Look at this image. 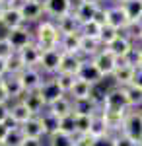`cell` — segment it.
<instances>
[{
    "label": "cell",
    "instance_id": "cell-10",
    "mask_svg": "<svg viewBox=\"0 0 142 146\" xmlns=\"http://www.w3.org/2000/svg\"><path fill=\"white\" fill-rule=\"evenodd\" d=\"M134 72H136V66H134L132 62H129V60H123V62H119V66L115 68L111 80H113L115 86H119V88H129L132 84Z\"/></svg>",
    "mask_w": 142,
    "mask_h": 146
},
{
    "label": "cell",
    "instance_id": "cell-33",
    "mask_svg": "<svg viewBox=\"0 0 142 146\" xmlns=\"http://www.w3.org/2000/svg\"><path fill=\"white\" fill-rule=\"evenodd\" d=\"M127 94V103H129V109H140L142 107V90L136 86H129L125 88Z\"/></svg>",
    "mask_w": 142,
    "mask_h": 146
},
{
    "label": "cell",
    "instance_id": "cell-27",
    "mask_svg": "<svg viewBox=\"0 0 142 146\" xmlns=\"http://www.w3.org/2000/svg\"><path fill=\"white\" fill-rule=\"evenodd\" d=\"M99 109H101V107H99L96 101H92V100H78V101H74V115H76V117H94Z\"/></svg>",
    "mask_w": 142,
    "mask_h": 146
},
{
    "label": "cell",
    "instance_id": "cell-22",
    "mask_svg": "<svg viewBox=\"0 0 142 146\" xmlns=\"http://www.w3.org/2000/svg\"><path fill=\"white\" fill-rule=\"evenodd\" d=\"M47 109L51 113H55L58 119H64V117H68V115L74 113V101L70 100V96H62L60 100H56L55 103H51Z\"/></svg>",
    "mask_w": 142,
    "mask_h": 146
},
{
    "label": "cell",
    "instance_id": "cell-49",
    "mask_svg": "<svg viewBox=\"0 0 142 146\" xmlns=\"http://www.w3.org/2000/svg\"><path fill=\"white\" fill-rule=\"evenodd\" d=\"M94 146H113L111 136H103V138H96V144Z\"/></svg>",
    "mask_w": 142,
    "mask_h": 146
},
{
    "label": "cell",
    "instance_id": "cell-48",
    "mask_svg": "<svg viewBox=\"0 0 142 146\" xmlns=\"http://www.w3.org/2000/svg\"><path fill=\"white\" fill-rule=\"evenodd\" d=\"M10 127H16V125H12L10 121H8V123H0V140H2V142H4V138H6V135H8Z\"/></svg>",
    "mask_w": 142,
    "mask_h": 146
},
{
    "label": "cell",
    "instance_id": "cell-21",
    "mask_svg": "<svg viewBox=\"0 0 142 146\" xmlns=\"http://www.w3.org/2000/svg\"><path fill=\"white\" fill-rule=\"evenodd\" d=\"M80 66H82V56L80 55L62 53V56H60V66H58V72H60V74H72V76H78Z\"/></svg>",
    "mask_w": 142,
    "mask_h": 146
},
{
    "label": "cell",
    "instance_id": "cell-38",
    "mask_svg": "<svg viewBox=\"0 0 142 146\" xmlns=\"http://www.w3.org/2000/svg\"><path fill=\"white\" fill-rule=\"evenodd\" d=\"M125 35L131 39L132 43H134V41H136V43H140V41H142V20H138V22H132L131 25L127 27Z\"/></svg>",
    "mask_w": 142,
    "mask_h": 146
},
{
    "label": "cell",
    "instance_id": "cell-41",
    "mask_svg": "<svg viewBox=\"0 0 142 146\" xmlns=\"http://www.w3.org/2000/svg\"><path fill=\"white\" fill-rule=\"evenodd\" d=\"M23 70H25V66H23L22 60H20L18 53H16V55H14L10 60H8V74H16V76H20Z\"/></svg>",
    "mask_w": 142,
    "mask_h": 146
},
{
    "label": "cell",
    "instance_id": "cell-12",
    "mask_svg": "<svg viewBox=\"0 0 142 146\" xmlns=\"http://www.w3.org/2000/svg\"><path fill=\"white\" fill-rule=\"evenodd\" d=\"M41 55H43V49L33 41L31 45L23 47L22 51H18V56L23 62L25 68H39V62H41Z\"/></svg>",
    "mask_w": 142,
    "mask_h": 146
},
{
    "label": "cell",
    "instance_id": "cell-35",
    "mask_svg": "<svg viewBox=\"0 0 142 146\" xmlns=\"http://www.w3.org/2000/svg\"><path fill=\"white\" fill-rule=\"evenodd\" d=\"M53 78H55V82L58 84V88L62 90V94H66V96H68V94H70V90L74 88V82H76L78 76H72V74H60V72H58V74H55V76H53Z\"/></svg>",
    "mask_w": 142,
    "mask_h": 146
},
{
    "label": "cell",
    "instance_id": "cell-47",
    "mask_svg": "<svg viewBox=\"0 0 142 146\" xmlns=\"http://www.w3.org/2000/svg\"><path fill=\"white\" fill-rule=\"evenodd\" d=\"M131 86H136V88H140L142 90V68H136V72H134V78H132V84Z\"/></svg>",
    "mask_w": 142,
    "mask_h": 146
},
{
    "label": "cell",
    "instance_id": "cell-61",
    "mask_svg": "<svg viewBox=\"0 0 142 146\" xmlns=\"http://www.w3.org/2000/svg\"><path fill=\"white\" fill-rule=\"evenodd\" d=\"M140 47H142V41H140Z\"/></svg>",
    "mask_w": 142,
    "mask_h": 146
},
{
    "label": "cell",
    "instance_id": "cell-3",
    "mask_svg": "<svg viewBox=\"0 0 142 146\" xmlns=\"http://www.w3.org/2000/svg\"><path fill=\"white\" fill-rule=\"evenodd\" d=\"M121 133L127 135L129 138H132L136 144L142 142V107L140 109H129Z\"/></svg>",
    "mask_w": 142,
    "mask_h": 146
},
{
    "label": "cell",
    "instance_id": "cell-2",
    "mask_svg": "<svg viewBox=\"0 0 142 146\" xmlns=\"http://www.w3.org/2000/svg\"><path fill=\"white\" fill-rule=\"evenodd\" d=\"M101 111H105V113H109V111H117V113L129 111L125 88H119V86L109 88L107 94H105V100H103V103H101Z\"/></svg>",
    "mask_w": 142,
    "mask_h": 146
},
{
    "label": "cell",
    "instance_id": "cell-50",
    "mask_svg": "<svg viewBox=\"0 0 142 146\" xmlns=\"http://www.w3.org/2000/svg\"><path fill=\"white\" fill-rule=\"evenodd\" d=\"M23 146H45V144H43V138H25Z\"/></svg>",
    "mask_w": 142,
    "mask_h": 146
},
{
    "label": "cell",
    "instance_id": "cell-28",
    "mask_svg": "<svg viewBox=\"0 0 142 146\" xmlns=\"http://www.w3.org/2000/svg\"><path fill=\"white\" fill-rule=\"evenodd\" d=\"M80 33L74 35H62L60 37V43H58V49L62 53H70V55H80Z\"/></svg>",
    "mask_w": 142,
    "mask_h": 146
},
{
    "label": "cell",
    "instance_id": "cell-17",
    "mask_svg": "<svg viewBox=\"0 0 142 146\" xmlns=\"http://www.w3.org/2000/svg\"><path fill=\"white\" fill-rule=\"evenodd\" d=\"M4 90H6L8 98H10V103L20 101L23 98V94H25V90H23V86H22V80H20V76H16V74L4 76Z\"/></svg>",
    "mask_w": 142,
    "mask_h": 146
},
{
    "label": "cell",
    "instance_id": "cell-9",
    "mask_svg": "<svg viewBox=\"0 0 142 146\" xmlns=\"http://www.w3.org/2000/svg\"><path fill=\"white\" fill-rule=\"evenodd\" d=\"M60 56L62 51L60 49H47L41 55V62H39V70L43 74H49L51 78L58 74V66H60Z\"/></svg>",
    "mask_w": 142,
    "mask_h": 146
},
{
    "label": "cell",
    "instance_id": "cell-55",
    "mask_svg": "<svg viewBox=\"0 0 142 146\" xmlns=\"http://www.w3.org/2000/svg\"><path fill=\"white\" fill-rule=\"evenodd\" d=\"M2 14H4V6L0 4V20H2Z\"/></svg>",
    "mask_w": 142,
    "mask_h": 146
},
{
    "label": "cell",
    "instance_id": "cell-57",
    "mask_svg": "<svg viewBox=\"0 0 142 146\" xmlns=\"http://www.w3.org/2000/svg\"><path fill=\"white\" fill-rule=\"evenodd\" d=\"M103 2H105V4H111L113 0H101V4H103Z\"/></svg>",
    "mask_w": 142,
    "mask_h": 146
},
{
    "label": "cell",
    "instance_id": "cell-58",
    "mask_svg": "<svg viewBox=\"0 0 142 146\" xmlns=\"http://www.w3.org/2000/svg\"><path fill=\"white\" fill-rule=\"evenodd\" d=\"M2 82H4V78H0V86H2Z\"/></svg>",
    "mask_w": 142,
    "mask_h": 146
},
{
    "label": "cell",
    "instance_id": "cell-51",
    "mask_svg": "<svg viewBox=\"0 0 142 146\" xmlns=\"http://www.w3.org/2000/svg\"><path fill=\"white\" fill-rule=\"evenodd\" d=\"M0 103H10V98H8L6 90H4V82H2V86H0Z\"/></svg>",
    "mask_w": 142,
    "mask_h": 146
},
{
    "label": "cell",
    "instance_id": "cell-32",
    "mask_svg": "<svg viewBox=\"0 0 142 146\" xmlns=\"http://www.w3.org/2000/svg\"><path fill=\"white\" fill-rule=\"evenodd\" d=\"M74 140H76V136L58 131L55 135L47 136V146H74Z\"/></svg>",
    "mask_w": 142,
    "mask_h": 146
},
{
    "label": "cell",
    "instance_id": "cell-20",
    "mask_svg": "<svg viewBox=\"0 0 142 146\" xmlns=\"http://www.w3.org/2000/svg\"><path fill=\"white\" fill-rule=\"evenodd\" d=\"M29 119H33V115L29 113V109L23 105V101H14V103H10V121L12 125H16V127H22V125H25Z\"/></svg>",
    "mask_w": 142,
    "mask_h": 146
},
{
    "label": "cell",
    "instance_id": "cell-46",
    "mask_svg": "<svg viewBox=\"0 0 142 146\" xmlns=\"http://www.w3.org/2000/svg\"><path fill=\"white\" fill-rule=\"evenodd\" d=\"M10 119V103H0V123H8Z\"/></svg>",
    "mask_w": 142,
    "mask_h": 146
},
{
    "label": "cell",
    "instance_id": "cell-18",
    "mask_svg": "<svg viewBox=\"0 0 142 146\" xmlns=\"http://www.w3.org/2000/svg\"><path fill=\"white\" fill-rule=\"evenodd\" d=\"M37 92L43 96V100H45V103H47V107H49L51 103H55L56 100H60L62 96H66V94H62V90L58 88V84L55 82V78H45L43 86H41Z\"/></svg>",
    "mask_w": 142,
    "mask_h": 146
},
{
    "label": "cell",
    "instance_id": "cell-19",
    "mask_svg": "<svg viewBox=\"0 0 142 146\" xmlns=\"http://www.w3.org/2000/svg\"><path fill=\"white\" fill-rule=\"evenodd\" d=\"M22 101H23V105L29 109V113H31L33 117H39L47 109V103H45L43 96L39 92H27V94H23Z\"/></svg>",
    "mask_w": 142,
    "mask_h": 146
},
{
    "label": "cell",
    "instance_id": "cell-52",
    "mask_svg": "<svg viewBox=\"0 0 142 146\" xmlns=\"http://www.w3.org/2000/svg\"><path fill=\"white\" fill-rule=\"evenodd\" d=\"M8 76V60H0V78Z\"/></svg>",
    "mask_w": 142,
    "mask_h": 146
},
{
    "label": "cell",
    "instance_id": "cell-13",
    "mask_svg": "<svg viewBox=\"0 0 142 146\" xmlns=\"http://www.w3.org/2000/svg\"><path fill=\"white\" fill-rule=\"evenodd\" d=\"M20 80H22V86H23V90H25V94L27 92H37L45 82L43 72L39 68H25L20 74Z\"/></svg>",
    "mask_w": 142,
    "mask_h": 146
},
{
    "label": "cell",
    "instance_id": "cell-40",
    "mask_svg": "<svg viewBox=\"0 0 142 146\" xmlns=\"http://www.w3.org/2000/svg\"><path fill=\"white\" fill-rule=\"evenodd\" d=\"M14 55H16V51L10 45V41L6 37H0V60H10Z\"/></svg>",
    "mask_w": 142,
    "mask_h": 146
},
{
    "label": "cell",
    "instance_id": "cell-4",
    "mask_svg": "<svg viewBox=\"0 0 142 146\" xmlns=\"http://www.w3.org/2000/svg\"><path fill=\"white\" fill-rule=\"evenodd\" d=\"M92 60H94V64L98 66V70L101 72V76H103V78H111V76H113V72H115V68L119 66V62H121V60L111 53L107 47H103V49H101V51H99Z\"/></svg>",
    "mask_w": 142,
    "mask_h": 146
},
{
    "label": "cell",
    "instance_id": "cell-11",
    "mask_svg": "<svg viewBox=\"0 0 142 146\" xmlns=\"http://www.w3.org/2000/svg\"><path fill=\"white\" fill-rule=\"evenodd\" d=\"M107 49H109L111 53H113V55H115L121 62H123V60H129V58H131L132 51H134V43H132V41L125 33H121L119 37H117V39H115V41L107 47Z\"/></svg>",
    "mask_w": 142,
    "mask_h": 146
},
{
    "label": "cell",
    "instance_id": "cell-24",
    "mask_svg": "<svg viewBox=\"0 0 142 146\" xmlns=\"http://www.w3.org/2000/svg\"><path fill=\"white\" fill-rule=\"evenodd\" d=\"M90 136L94 138H103V136H111L109 135V127L105 123V117L99 109L94 117H92V127H90Z\"/></svg>",
    "mask_w": 142,
    "mask_h": 146
},
{
    "label": "cell",
    "instance_id": "cell-62",
    "mask_svg": "<svg viewBox=\"0 0 142 146\" xmlns=\"http://www.w3.org/2000/svg\"><path fill=\"white\" fill-rule=\"evenodd\" d=\"M138 146H142V142H140V144H138Z\"/></svg>",
    "mask_w": 142,
    "mask_h": 146
},
{
    "label": "cell",
    "instance_id": "cell-7",
    "mask_svg": "<svg viewBox=\"0 0 142 146\" xmlns=\"http://www.w3.org/2000/svg\"><path fill=\"white\" fill-rule=\"evenodd\" d=\"M107 25L119 29L121 33H125L127 27L131 25V20L121 4H107Z\"/></svg>",
    "mask_w": 142,
    "mask_h": 146
},
{
    "label": "cell",
    "instance_id": "cell-45",
    "mask_svg": "<svg viewBox=\"0 0 142 146\" xmlns=\"http://www.w3.org/2000/svg\"><path fill=\"white\" fill-rule=\"evenodd\" d=\"M94 22H98L99 25H107V4H101V6H99Z\"/></svg>",
    "mask_w": 142,
    "mask_h": 146
},
{
    "label": "cell",
    "instance_id": "cell-29",
    "mask_svg": "<svg viewBox=\"0 0 142 146\" xmlns=\"http://www.w3.org/2000/svg\"><path fill=\"white\" fill-rule=\"evenodd\" d=\"M92 84L90 82H86V80H80L76 78V82H74V88L70 90V100L72 101H78V100H90V94H92Z\"/></svg>",
    "mask_w": 142,
    "mask_h": 146
},
{
    "label": "cell",
    "instance_id": "cell-56",
    "mask_svg": "<svg viewBox=\"0 0 142 146\" xmlns=\"http://www.w3.org/2000/svg\"><path fill=\"white\" fill-rule=\"evenodd\" d=\"M84 2H98V4H101V0H84Z\"/></svg>",
    "mask_w": 142,
    "mask_h": 146
},
{
    "label": "cell",
    "instance_id": "cell-14",
    "mask_svg": "<svg viewBox=\"0 0 142 146\" xmlns=\"http://www.w3.org/2000/svg\"><path fill=\"white\" fill-rule=\"evenodd\" d=\"M0 25L6 29V31H12V29H18L25 25V20H23L22 12L18 6H10V8H4V14H2V20H0Z\"/></svg>",
    "mask_w": 142,
    "mask_h": 146
},
{
    "label": "cell",
    "instance_id": "cell-37",
    "mask_svg": "<svg viewBox=\"0 0 142 146\" xmlns=\"http://www.w3.org/2000/svg\"><path fill=\"white\" fill-rule=\"evenodd\" d=\"M119 35H121L119 29H115V27H111V25H103V29H101V37H99V43H101V47H109Z\"/></svg>",
    "mask_w": 142,
    "mask_h": 146
},
{
    "label": "cell",
    "instance_id": "cell-5",
    "mask_svg": "<svg viewBox=\"0 0 142 146\" xmlns=\"http://www.w3.org/2000/svg\"><path fill=\"white\" fill-rule=\"evenodd\" d=\"M8 41H10V45L14 47V51L18 53V51H22L23 47L31 45L33 41H35V33H33V29L25 23L22 27H18V29H12V31H6L4 35Z\"/></svg>",
    "mask_w": 142,
    "mask_h": 146
},
{
    "label": "cell",
    "instance_id": "cell-16",
    "mask_svg": "<svg viewBox=\"0 0 142 146\" xmlns=\"http://www.w3.org/2000/svg\"><path fill=\"white\" fill-rule=\"evenodd\" d=\"M99 6H101V4H98V2H84V0H78L76 6H74V16H76V20L80 23H88V22H92V20L96 18Z\"/></svg>",
    "mask_w": 142,
    "mask_h": 146
},
{
    "label": "cell",
    "instance_id": "cell-1",
    "mask_svg": "<svg viewBox=\"0 0 142 146\" xmlns=\"http://www.w3.org/2000/svg\"><path fill=\"white\" fill-rule=\"evenodd\" d=\"M33 33H35V43L41 47L43 51L47 49H58V43H60V31H58V27H56V22L53 20H41V22L37 23V27L33 29Z\"/></svg>",
    "mask_w": 142,
    "mask_h": 146
},
{
    "label": "cell",
    "instance_id": "cell-8",
    "mask_svg": "<svg viewBox=\"0 0 142 146\" xmlns=\"http://www.w3.org/2000/svg\"><path fill=\"white\" fill-rule=\"evenodd\" d=\"M18 8L22 12L25 23H39L45 16L43 0H27V2H20Z\"/></svg>",
    "mask_w": 142,
    "mask_h": 146
},
{
    "label": "cell",
    "instance_id": "cell-36",
    "mask_svg": "<svg viewBox=\"0 0 142 146\" xmlns=\"http://www.w3.org/2000/svg\"><path fill=\"white\" fill-rule=\"evenodd\" d=\"M101 29H103V25H99L98 22H88V23H82V27H80V35H86V37H92V39H98L101 37Z\"/></svg>",
    "mask_w": 142,
    "mask_h": 146
},
{
    "label": "cell",
    "instance_id": "cell-39",
    "mask_svg": "<svg viewBox=\"0 0 142 146\" xmlns=\"http://www.w3.org/2000/svg\"><path fill=\"white\" fill-rule=\"evenodd\" d=\"M60 131L66 133V135H72L76 136V115H68L64 119H60Z\"/></svg>",
    "mask_w": 142,
    "mask_h": 146
},
{
    "label": "cell",
    "instance_id": "cell-59",
    "mask_svg": "<svg viewBox=\"0 0 142 146\" xmlns=\"http://www.w3.org/2000/svg\"><path fill=\"white\" fill-rule=\"evenodd\" d=\"M0 146H4V142H2V140H0Z\"/></svg>",
    "mask_w": 142,
    "mask_h": 146
},
{
    "label": "cell",
    "instance_id": "cell-26",
    "mask_svg": "<svg viewBox=\"0 0 142 146\" xmlns=\"http://www.w3.org/2000/svg\"><path fill=\"white\" fill-rule=\"evenodd\" d=\"M39 121L43 125V131H45V136H51L60 131V119L56 117L55 113H51L49 109H45L41 115H39Z\"/></svg>",
    "mask_w": 142,
    "mask_h": 146
},
{
    "label": "cell",
    "instance_id": "cell-31",
    "mask_svg": "<svg viewBox=\"0 0 142 146\" xmlns=\"http://www.w3.org/2000/svg\"><path fill=\"white\" fill-rule=\"evenodd\" d=\"M121 6L125 8V12H127L131 23L142 20V0H127V2L121 4Z\"/></svg>",
    "mask_w": 142,
    "mask_h": 146
},
{
    "label": "cell",
    "instance_id": "cell-23",
    "mask_svg": "<svg viewBox=\"0 0 142 146\" xmlns=\"http://www.w3.org/2000/svg\"><path fill=\"white\" fill-rule=\"evenodd\" d=\"M56 27H58L60 35H74V33H80L82 23L76 20V16H74V12H72V14H68V16H62L60 20H56Z\"/></svg>",
    "mask_w": 142,
    "mask_h": 146
},
{
    "label": "cell",
    "instance_id": "cell-60",
    "mask_svg": "<svg viewBox=\"0 0 142 146\" xmlns=\"http://www.w3.org/2000/svg\"><path fill=\"white\" fill-rule=\"evenodd\" d=\"M20 2H27V0H20Z\"/></svg>",
    "mask_w": 142,
    "mask_h": 146
},
{
    "label": "cell",
    "instance_id": "cell-44",
    "mask_svg": "<svg viewBox=\"0 0 142 146\" xmlns=\"http://www.w3.org/2000/svg\"><path fill=\"white\" fill-rule=\"evenodd\" d=\"M96 144V138L90 135H76V140H74V146H94Z\"/></svg>",
    "mask_w": 142,
    "mask_h": 146
},
{
    "label": "cell",
    "instance_id": "cell-53",
    "mask_svg": "<svg viewBox=\"0 0 142 146\" xmlns=\"http://www.w3.org/2000/svg\"><path fill=\"white\" fill-rule=\"evenodd\" d=\"M0 4H2L4 8H10V6H18L20 0H0Z\"/></svg>",
    "mask_w": 142,
    "mask_h": 146
},
{
    "label": "cell",
    "instance_id": "cell-15",
    "mask_svg": "<svg viewBox=\"0 0 142 146\" xmlns=\"http://www.w3.org/2000/svg\"><path fill=\"white\" fill-rule=\"evenodd\" d=\"M78 78L90 82L92 86H98V84H101L105 80L101 76V72L98 70V66L94 64L92 58H82V66H80V72H78Z\"/></svg>",
    "mask_w": 142,
    "mask_h": 146
},
{
    "label": "cell",
    "instance_id": "cell-54",
    "mask_svg": "<svg viewBox=\"0 0 142 146\" xmlns=\"http://www.w3.org/2000/svg\"><path fill=\"white\" fill-rule=\"evenodd\" d=\"M125 2H127V0H113L111 4H125Z\"/></svg>",
    "mask_w": 142,
    "mask_h": 146
},
{
    "label": "cell",
    "instance_id": "cell-42",
    "mask_svg": "<svg viewBox=\"0 0 142 146\" xmlns=\"http://www.w3.org/2000/svg\"><path fill=\"white\" fill-rule=\"evenodd\" d=\"M92 117H76V135H90Z\"/></svg>",
    "mask_w": 142,
    "mask_h": 146
},
{
    "label": "cell",
    "instance_id": "cell-30",
    "mask_svg": "<svg viewBox=\"0 0 142 146\" xmlns=\"http://www.w3.org/2000/svg\"><path fill=\"white\" fill-rule=\"evenodd\" d=\"M22 131H23V135H25V138H43L45 136L43 125L39 121V117H33L25 125H22Z\"/></svg>",
    "mask_w": 142,
    "mask_h": 146
},
{
    "label": "cell",
    "instance_id": "cell-34",
    "mask_svg": "<svg viewBox=\"0 0 142 146\" xmlns=\"http://www.w3.org/2000/svg\"><path fill=\"white\" fill-rule=\"evenodd\" d=\"M25 135H23L22 127H10L8 135L4 138V146H23Z\"/></svg>",
    "mask_w": 142,
    "mask_h": 146
},
{
    "label": "cell",
    "instance_id": "cell-43",
    "mask_svg": "<svg viewBox=\"0 0 142 146\" xmlns=\"http://www.w3.org/2000/svg\"><path fill=\"white\" fill-rule=\"evenodd\" d=\"M111 140H113V146H138L132 138H129V136L123 135V133H115V135H111Z\"/></svg>",
    "mask_w": 142,
    "mask_h": 146
},
{
    "label": "cell",
    "instance_id": "cell-6",
    "mask_svg": "<svg viewBox=\"0 0 142 146\" xmlns=\"http://www.w3.org/2000/svg\"><path fill=\"white\" fill-rule=\"evenodd\" d=\"M43 8H45V16L49 20H60L62 16H68L74 12V2L72 0H43Z\"/></svg>",
    "mask_w": 142,
    "mask_h": 146
},
{
    "label": "cell",
    "instance_id": "cell-25",
    "mask_svg": "<svg viewBox=\"0 0 142 146\" xmlns=\"http://www.w3.org/2000/svg\"><path fill=\"white\" fill-rule=\"evenodd\" d=\"M101 49L103 47L98 39H92V37H86V35L80 37V56L82 58H94Z\"/></svg>",
    "mask_w": 142,
    "mask_h": 146
}]
</instances>
